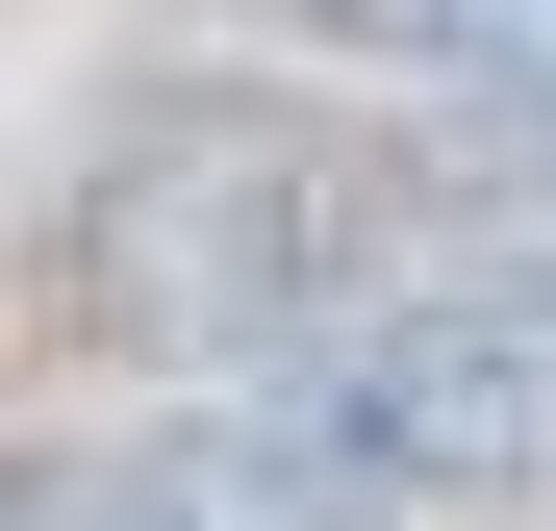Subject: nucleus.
Listing matches in <instances>:
<instances>
[{
  "label": "nucleus",
  "mask_w": 556,
  "mask_h": 531,
  "mask_svg": "<svg viewBox=\"0 0 556 531\" xmlns=\"http://www.w3.org/2000/svg\"><path fill=\"white\" fill-rule=\"evenodd\" d=\"M253 380L304 405L380 506H531L556 481V279H506V253H430V279H380L354 329L253 354Z\"/></svg>",
  "instance_id": "nucleus-2"
},
{
  "label": "nucleus",
  "mask_w": 556,
  "mask_h": 531,
  "mask_svg": "<svg viewBox=\"0 0 556 531\" xmlns=\"http://www.w3.org/2000/svg\"><path fill=\"white\" fill-rule=\"evenodd\" d=\"M26 531H405V506L354 481L278 380H228V405L127 430V456H51V481H26Z\"/></svg>",
  "instance_id": "nucleus-3"
},
{
  "label": "nucleus",
  "mask_w": 556,
  "mask_h": 531,
  "mask_svg": "<svg viewBox=\"0 0 556 531\" xmlns=\"http://www.w3.org/2000/svg\"><path fill=\"white\" fill-rule=\"evenodd\" d=\"M304 51H380V76H455V102H556V0H253Z\"/></svg>",
  "instance_id": "nucleus-4"
},
{
  "label": "nucleus",
  "mask_w": 556,
  "mask_h": 531,
  "mask_svg": "<svg viewBox=\"0 0 556 531\" xmlns=\"http://www.w3.org/2000/svg\"><path fill=\"white\" fill-rule=\"evenodd\" d=\"M430 253H455L430 177L278 127V102H152L102 177H76L51 279H76L102 354H304V329H354L380 279H430Z\"/></svg>",
  "instance_id": "nucleus-1"
}]
</instances>
